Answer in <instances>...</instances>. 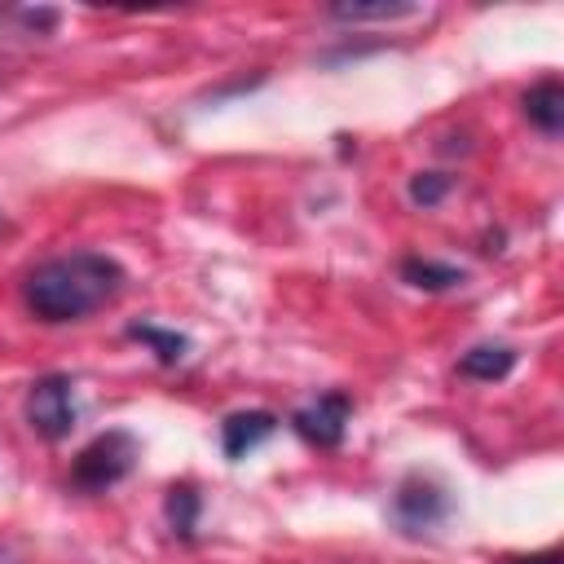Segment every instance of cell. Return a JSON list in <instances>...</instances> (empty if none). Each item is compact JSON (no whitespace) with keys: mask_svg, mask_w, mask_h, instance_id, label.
I'll return each instance as SVG.
<instances>
[{"mask_svg":"<svg viewBox=\"0 0 564 564\" xmlns=\"http://www.w3.org/2000/svg\"><path fill=\"white\" fill-rule=\"evenodd\" d=\"M273 432H278V414H269V410H238V414H229L220 423V449H225L229 463H238L251 449H260Z\"/></svg>","mask_w":564,"mask_h":564,"instance_id":"8992f818","label":"cell"},{"mask_svg":"<svg viewBox=\"0 0 564 564\" xmlns=\"http://www.w3.org/2000/svg\"><path fill=\"white\" fill-rule=\"evenodd\" d=\"M0 564H18V560H13V555H9V551H0Z\"/></svg>","mask_w":564,"mask_h":564,"instance_id":"2e32d148","label":"cell"},{"mask_svg":"<svg viewBox=\"0 0 564 564\" xmlns=\"http://www.w3.org/2000/svg\"><path fill=\"white\" fill-rule=\"evenodd\" d=\"M0 225H4V216H0Z\"/></svg>","mask_w":564,"mask_h":564,"instance_id":"e0dca14e","label":"cell"},{"mask_svg":"<svg viewBox=\"0 0 564 564\" xmlns=\"http://www.w3.org/2000/svg\"><path fill=\"white\" fill-rule=\"evenodd\" d=\"M348 419H352V401L344 392H322L317 401H308L291 414V427L300 441H308L317 449H335L348 432Z\"/></svg>","mask_w":564,"mask_h":564,"instance_id":"5b68a950","label":"cell"},{"mask_svg":"<svg viewBox=\"0 0 564 564\" xmlns=\"http://www.w3.org/2000/svg\"><path fill=\"white\" fill-rule=\"evenodd\" d=\"M414 13V4H335L330 9V18H339V22H388V18H410Z\"/></svg>","mask_w":564,"mask_h":564,"instance_id":"7c38bea8","label":"cell"},{"mask_svg":"<svg viewBox=\"0 0 564 564\" xmlns=\"http://www.w3.org/2000/svg\"><path fill=\"white\" fill-rule=\"evenodd\" d=\"M198 494H194V485L189 480H181V485H172L167 489V502H163V511H167V529H172V538H181V542H194L198 538Z\"/></svg>","mask_w":564,"mask_h":564,"instance_id":"9c48e42d","label":"cell"},{"mask_svg":"<svg viewBox=\"0 0 564 564\" xmlns=\"http://www.w3.org/2000/svg\"><path fill=\"white\" fill-rule=\"evenodd\" d=\"M137 458H141V441H137L128 427H110V432L93 436V441L75 454V463H70V485H75L79 494H101V489L119 485V480L137 467Z\"/></svg>","mask_w":564,"mask_h":564,"instance_id":"7a4b0ae2","label":"cell"},{"mask_svg":"<svg viewBox=\"0 0 564 564\" xmlns=\"http://www.w3.org/2000/svg\"><path fill=\"white\" fill-rule=\"evenodd\" d=\"M449 511H454V502H449V494H445L436 480H427V476H405V480L397 485L392 516H397V524H401L405 533H427V529H436Z\"/></svg>","mask_w":564,"mask_h":564,"instance_id":"277c9868","label":"cell"},{"mask_svg":"<svg viewBox=\"0 0 564 564\" xmlns=\"http://www.w3.org/2000/svg\"><path fill=\"white\" fill-rule=\"evenodd\" d=\"M511 366H516V352H511L507 344H476V348H467V352H463L458 375L480 379V383H494V379H507V375H511Z\"/></svg>","mask_w":564,"mask_h":564,"instance_id":"ba28073f","label":"cell"},{"mask_svg":"<svg viewBox=\"0 0 564 564\" xmlns=\"http://www.w3.org/2000/svg\"><path fill=\"white\" fill-rule=\"evenodd\" d=\"M401 278H405L410 286H419V291H449V286H458L467 273L454 269V264H441V260L410 256V260H401Z\"/></svg>","mask_w":564,"mask_h":564,"instance_id":"30bf717a","label":"cell"},{"mask_svg":"<svg viewBox=\"0 0 564 564\" xmlns=\"http://www.w3.org/2000/svg\"><path fill=\"white\" fill-rule=\"evenodd\" d=\"M449 176L445 172H419V176H410V203H419V207H436L445 194H449Z\"/></svg>","mask_w":564,"mask_h":564,"instance_id":"4fadbf2b","label":"cell"},{"mask_svg":"<svg viewBox=\"0 0 564 564\" xmlns=\"http://www.w3.org/2000/svg\"><path fill=\"white\" fill-rule=\"evenodd\" d=\"M26 423L44 441H66L75 427V392L66 375H44L26 388Z\"/></svg>","mask_w":564,"mask_h":564,"instance_id":"3957f363","label":"cell"},{"mask_svg":"<svg viewBox=\"0 0 564 564\" xmlns=\"http://www.w3.org/2000/svg\"><path fill=\"white\" fill-rule=\"evenodd\" d=\"M128 339H141L163 366H176V361H185V352H189V339H185L181 330H163V326H154V322H132V326H128Z\"/></svg>","mask_w":564,"mask_h":564,"instance_id":"8fae6325","label":"cell"},{"mask_svg":"<svg viewBox=\"0 0 564 564\" xmlns=\"http://www.w3.org/2000/svg\"><path fill=\"white\" fill-rule=\"evenodd\" d=\"M18 18H22V22H26L35 35H48V31L57 26V9H22Z\"/></svg>","mask_w":564,"mask_h":564,"instance_id":"5bb4252c","label":"cell"},{"mask_svg":"<svg viewBox=\"0 0 564 564\" xmlns=\"http://www.w3.org/2000/svg\"><path fill=\"white\" fill-rule=\"evenodd\" d=\"M502 564H564V551L551 546V551H538V555H511V560H502Z\"/></svg>","mask_w":564,"mask_h":564,"instance_id":"9a60e30c","label":"cell"},{"mask_svg":"<svg viewBox=\"0 0 564 564\" xmlns=\"http://www.w3.org/2000/svg\"><path fill=\"white\" fill-rule=\"evenodd\" d=\"M524 119H529L538 132H546V137H555V132L564 128V84H560L555 75L538 79V84L524 93Z\"/></svg>","mask_w":564,"mask_h":564,"instance_id":"52a82bcc","label":"cell"},{"mask_svg":"<svg viewBox=\"0 0 564 564\" xmlns=\"http://www.w3.org/2000/svg\"><path fill=\"white\" fill-rule=\"evenodd\" d=\"M128 273L115 256L106 251H66V256H53L44 264H35L22 282V304L57 326V322H79L97 308H106L119 291H123Z\"/></svg>","mask_w":564,"mask_h":564,"instance_id":"6da1fadb","label":"cell"}]
</instances>
